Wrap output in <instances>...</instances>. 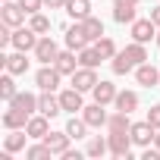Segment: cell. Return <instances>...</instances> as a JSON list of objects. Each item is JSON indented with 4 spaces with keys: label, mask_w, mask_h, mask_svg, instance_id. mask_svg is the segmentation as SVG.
Returning <instances> with one entry per match:
<instances>
[{
    "label": "cell",
    "mask_w": 160,
    "mask_h": 160,
    "mask_svg": "<svg viewBox=\"0 0 160 160\" xmlns=\"http://www.w3.org/2000/svg\"><path fill=\"white\" fill-rule=\"evenodd\" d=\"M88 129H91V126H88V122H85L82 116H72V119L66 122V132H69V135H72L75 141H78V138H85V132H88Z\"/></svg>",
    "instance_id": "83f0119b"
},
{
    "label": "cell",
    "mask_w": 160,
    "mask_h": 160,
    "mask_svg": "<svg viewBox=\"0 0 160 160\" xmlns=\"http://www.w3.org/2000/svg\"><path fill=\"white\" fill-rule=\"evenodd\" d=\"M78 63H82V66H91V69H98V66L104 63V57L98 53V47H82V50H78Z\"/></svg>",
    "instance_id": "d4e9b609"
},
{
    "label": "cell",
    "mask_w": 160,
    "mask_h": 160,
    "mask_svg": "<svg viewBox=\"0 0 160 160\" xmlns=\"http://www.w3.org/2000/svg\"><path fill=\"white\" fill-rule=\"evenodd\" d=\"M151 38H157V25H154V19H135V22H132V41L148 44Z\"/></svg>",
    "instance_id": "9c48e42d"
},
{
    "label": "cell",
    "mask_w": 160,
    "mask_h": 160,
    "mask_svg": "<svg viewBox=\"0 0 160 160\" xmlns=\"http://www.w3.org/2000/svg\"><path fill=\"white\" fill-rule=\"evenodd\" d=\"M63 10L69 13V19L82 22V19L91 16V0H66V7H63Z\"/></svg>",
    "instance_id": "e0dca14e"
},
{
    "label": "cell",
    "mask_w": 160,
    "mask_h": 160,
    "mask_svg": "<svg viewBox=\"0 0 160 160\" xmlns=\"http://www.w3.org/2000/svg\"><path fill=\"white\" fill-rule=\"evenodd\" d=\"M0 63H3V69L13 72V75H25V72H28L25 50H16V53H10V57H0Z\"/></svg>",
    "instance_id": "8fae6325"
},
{
    "label": "cell",
    "mask_w": 160,
    "mask_h": 160,
    "mask_svg": "<svg viewBox=\"0 0 160 160\" xmlns=\"http://www.w3.org/2000/svg\"><path fill=\"white\" fill-rule=\"evenodd\" d=\"M107 141H110V154L113 157H122V160H129V154H132V135L129 132H110L107 135Z\"/></svg>",
    "instance_id": "277c9868"
},
{
    "label": "cell",
    "mask_w": 160,
    "mask_h": 160,
    "mask_svg": "<svg viewBox=\"0 0 160 160\" xmlns=\"http://www.w3.org/2000/svg\"><path fill=\"white\" fill-rule=\"evenodd\" d=\"M141 0H113V7H138Z\"/></svg>",
    "instance_id": "f35d334b"
},
{
    "label": "cell",
    "mask_w": 160,
    "mask_h": 160,
    "mask_svg": "<svg viewBox=\"0 0 160 160\" xmlns=\"http://www.w3.org/2000/svg\"><path fill=\"white\" fill-rule=\"evenodd\" d=\"M154 148L160 151V129H157V135H154Z\"/></svg>",
    "instance_id": "b9f144b4"
},
{
    "label": "cell",
    "mask_w": 160,
    "mask_h": 160,
    "mask_svg": "<svg viewBox=\"0 0 160 160\" xmlns=\"http://www.w3.org/2000/svg\"><path fill=\"white\" fill-rule=\"evenodd\" d=\"M44 141H47V148H50L57 157H63V154L69 151V141H72V135H69L66 129H63V132H47V138H44Z\"/></svg>",
    "instance_id": "9a60e30c"
},
{
    "label": "cell",
    "mask_w": 160,
    "mask_h": 160,
    "mask_svg": "<svg viewBox=\"0 0 160 160\" xmlns=\"http://www.w3.org/2000/svg\"><path fill=\"white\" fill-rule=\"evenodd\" d=\"M113 19H116L119 25H126V22L132 25V22H135V7H113Z\"/></svg>",
    "instance_id": "836d02e7"
},
{
    "label": "cell",
    "mask_w": 160,
    "mask_h": 160,
    "mask_svg": "<svg viewBox=\"0 0 160 160\" xmlns=\"http://www.w3.org/2000/svg\"><path fill=\"white\" fill-rule=\"evenodd\" d=\"M53 66H57V69H60L63 75H72V72H75L78 66H82V63H78V57H75V50H69V47H66V50H60V53H57V60H53Z\"/></svg>",
    "instance_id": "5bb4252c"
},
{
    "label": "cell",
    "mask_w": 160,
    "mask_h": 160,
    "mask_svg": "<svg viewBox=\"0 0 160 160\" xmlns=\"http://www.w3.org/2000/svg\"><path fill=\"white\" fill-rule=\"evenodd\" d=\"M47 119H50V116H44V113H38V116L32 113V116H28V126H25V132H28L32 138L44 141V138H47V132H50V122H47Z\"/></svg>",
    "instance_id": "4fadbf2b"
},
{
    "label": "cell",
    "mask_w": 160,
    "mask_h": 160,
    "mask_svg": "<svg viewBox=\"0 0 160 160\" xmlns=\"http://www.w3.org/2000/svg\"><path fill=\"white\" fill-rule=\"evenodd\" d=\"M148 119H151V122H154V126H157V129H160V104H157V107H151V110H148Z\"/></svg>",
    "instance_id": "8d00e7d4"
},
{
    "label": "cell",
    "mask_w": 160,
    "mask_h": 160,
    "mask_svg": "<svg viewBox=\"0 0 160 160\" xmlns=\"http://www.w3.org/2000/svg\"><path fill=\"white\" fill-rule=\"evenodd\" d=\"M66 47L75 50V53L82 50V47H88V38H85V32H82V25H78V22L66 28Z\"/></svg>",
    "instance_id": "ffe728a7"
},
{
    "label": "cell",
    "mask_w": 160,
    "mask_h": 160,
    "mask_svg": "<svg viewBox=\"0 0 160 160\" xmlns=\"http://www.w3.org/2000/svg\"><path fill=\"white\" fill-rule=\"evenodd\" d=\"M16 94H19V91H16V82H13V72H7L3 78H0V98H3V101L10 104Z\"/></svg>",
    "instance_id": "f1b7e54d"
},
{
    "label": "cell",
    "mask_w": 160,
    "mask_h": 160,
    "mask_svg": "<svg viewBox=\"0 0 160 160\" xmlns=\"http://www.w3.org/2000/svg\"><path fill=\"white\" fill-rule=\"evenodd\" d=\"M28 25H32V28H35L38 35H47L53 22H50V19H47L44 13H32V16H28Z\"/></svg>",
    "instance_id": "1f68e13d"
},
{
    "label": "cell",
    "mask_w": 160,
    "mask_h": 160,
    "mask_svg": "<svg viewBox=\"0 0 160 160\" xmlns=\"http://www.w3.org/2000/svg\"><path fill=\"white\" fill-rule=\"evenodd\" d=\"M69 78H72V88H78V91H94V85L101 82L98 72H94L91 66H78Z\"/></svg>",
    "instance_id": "5b68a950"
},
{
    "label": "cell",
    "mask_w": 160,
    "mask_h": 160,
    "mask_svg": "<svg viewBox=\"0 0 160 160\" xmlns=\"http://www.w3.org/2000/svg\"><path fill=\"white\" fill-rule=\"evenodd\" d=\"M53 157V151L47 148V141H41V144H32V148H25V160H50Z\"/></svg>",
    "instance_id": "4316f807"
},
{
    "label": "cell",
    "mask_w": 160,
    "mask_h": 160,
    "mask_svg": "<svg viewBox=\"0 0 160 160\" xmlns=\"http://www.w3.org/2000/svg\"><path fill=\"white\" fill-rule=\"evenodd\" d=\"M3 126H7V129H25V126H28V116L19 113L16 107H10V110L3 113Z\"/></svg>",
    "instance_id": "cb8c5ba5"
},
{
    "label": "cell",
    "mask_w": 160,
    "mask_h": 160,
    "mask_svg": "<svg viewBox=\"0 0 160 160\" xmlns=\"http://www.w3.org/2000/svg\"><path fill=\"white\" fill-rule=\"evenodd\" d=\"M113 107L122 110V113H132V110H138V94L135 91H119L116 101H113Z\"/></svg>",
    "instance_id": "7402d4cb"
},
{
    "label": "cell",
    "mask_w": 160,
    "mask_h": 160,
    "mask_svg": "<svg viewBox=\"0 0 160 160\" xmlns=\"http://www.w3.org/2000/svg\"><path fill=\"white\" fill-rule=\"evenodd\" d=\"M129 129H132V119H129V113H122V110L110 113V119H107V132H129Z\"/></svg>",
    "instance_id": "603a6c76"
},
{
    "label": "cell",
    "mask_w": 160,
    "mask_h": 160,
    "mask_svg": "<svg viewBox=\"0 0 160 160\" xmlns=\"http://www.w3.org/2000/svg\"><path fill=\"white\" fill-rule=\"evenodd\" d=\"M82 119H85V122H88L91 129H101V126H107L110 113L104 110V104H98V101H94V104H88V107L82 110Z\"/></svg>",
    "instance_id": "ba28073f"
},
{
    "label": "cell",
    "mask_w": 160,
    "mask_h": 160,
    "mask_svg": "<svg viewBox=\"0 0 160 160\" xmlns=\"http://www.w3.org/2000/svg\"><path fill=\"white\" fill-rule=\"evenodd\" d=\"M107 151H110V141H107V138H91V141H88V148H85V154H88V157H104Z\"/></svg>",
    "instance_id": "d6a6232c"
},
{
    "label": "cell",
    "mask_w": 160,
    "mask_h": 160,
    "mask_svg": "<svg viewBox=\"0 0 160 160\" xmlns=\"http://www.w3.org/2000/svg\"><path fill=\"white\" fill-rule=\"evenodd\" d=\"M10 107H16L19 113H25V116H32L35 110H38V98L35 94H28V91H19L13 101H10Z\"/></svg>",
    "instance_id": "d6986e66"
},
{
    "label": "cell",
    "mask_w": 160,
    "mask_h": 160,
    "mask_svg": "<svg viewBox=\"0 0 160 160\" xmlns=\"http://www.w3.org/2000/svg\"><path fill=\"white\" fill-rule=\"evenodd\" d=\"M78 25H82V32H85V38H88V41L104 38V22H101L98 16H88V19H82V22H78Z\"/></svg>",
    "instance_id": "44dd1931"
},
{
    "label": "cell",
    "mask_w": 160,
    "mask_h": 160,
    "mask_svg": "<svg viewBox=\"0 0 160 160\" xmlns=\"http://www.w3.org/2000/svg\"><path fill=\"white\" fill-rule=\"evenodd\" d=\"M129 135H132V141H135V144H141V148H148V144L154 141V135H157V126H154L151 119H144V122H132V129H129Z\"/></svg>",
    "instance_id": "8992f818"
},
{
    "label": "cell",
    "mask_w": 160,
    "mask_h": 160,
    "mask_svg": "<svg viewBox=\"0 0 160 160\" xmlns=\"http://www.w3.org/2000/svg\"><path fill=\"white\" fill-rule=\"evenodd\" d=\"M91 94H94V101H98V104H104V107H107V104H113V101H116V94H119V91H116V85H113V82H104V78H101V82L94 85V91H91Z\"/></svg>",
    "instance_id": "ac0fdd59"
},
{
    "label": "cell",
    "mask_w": 160,
    "mask_h": 160,
    "mask_svg": "<svg viewBox=\"0 0 160 160\" xmlns=\"http://www.w3.org/2000/svg\"><path fill=\"white\" fill-rule=\"evenodd\" d=\"M141 160H160V151L148 144V148H144V154H141Z\"/></svg>",
    "instance_id": "d590c367"
},
{
    "label": "cell",
    "mask_w": 160,
    "mask_h": 160,
    "mask_svg": "<svg viewBox=\"0 0 160 160\" xmlns=\"http://www.w3.org/2000/svg\"><path fill=\"white\" fill-rule=\"evenodd\" d=\"M44 7H50V10H63L66 0H44Z\"/></svg>",
    "instance_id": "74e56055"
},
{
    "label": "cell",
    "mask_w": 160,
    "mask_h": 160,
    "mask_svg": "<svg viewBox=\"0 0 160 160\" xmlns=\"http://www.w3.org/2000/svg\"><path fill=\"white\" fill-rule=\"evenodd\" d=\"M57 53H60L57 41H53L50 35H41V38H38V47H35V60H41V63H53Z\"/></svg>",
    "instance_id": "52a82bcc"
},
{
    "label": "cell",
    "mask_w": 160,
    "mask_h": 160,
    "mask_svg": "<svg viewBox=\"0 0 160 160\" xmlns=\"http://www.w3.org/2000/svg\"><path fill=\"white\" fill-rule=\"evenodd\" d=\"M25 10L19 7V0H7L3 7H0V22L3 25H10V28H19V25H25Z\"/></svg>",
    "instance_id": "6da1fadb"
},
{
    "label": "cell",
    "mask_w": 160,
    "mask_h": 160,
    "mask_svg": "<svg viewBox=\"0 0 160 160\" xmlns=\"http://www.w3.org/2000/svg\"><path fill=\"white\" fill-rule=\"evenodd\" d=\"M151 19H154V25L160 28V7H154V10H151Z\"/></svg>",
    "instance_id": "60d3db41"
},
{
    "label": "cell",
    "mask_w": 160,
    "mask_h": 160,
    "mask_svg": "<svg viewBox=\"0 0 160 160\" xmlns=\"http://www.w3.org/2000/svg\"><path fill=\"white\" fill-rule=\"evenodd\" d=\"M126 53H129V60H132L135 66L148 63V50H144V44H141V41H132V44L126 47Z\"/></svg>",
    "instance_id": "4dcf8cb0"
},
{
    "label": "cell",
    "mask_w": 160,
    "mask_h": 160,
    "mask_svg": "<svg viewBox=\"0 0 160 160\" xmlns=\"http://www.w3.org/2000/svg\"><path fill=\"white\" fill-rule=\"evenodd\" d=\"M3 3H7V0H3Z\"/></svg>",
    "instance_id": "ee69618b"
},
{
    "label": "cell",
    "mask_w": 160,
    "mask_h": 160,
    "mask_svg": "<svg viewBox=\"0 0 160 160\" xmlns=\"http://www.w3.org/2000/svg\"><path fill=\"white\" fill-rule=\"evenodd\" d=\"M135 78H138V85L154 88V85L160 82V69H154L151 63H141V66H135Z\"/></svg>",
    "instance_id": "2e32d148"
},
{
    "label": "cell",
    "mask_w": 160,
    "mask_h": 160,
    "mask_svg": "<svg viewBox=\"0 0 160 160\" xmlns=\"http://www.w3.org/2000/svg\"><path fill=\"white\" fill-rule=\"evenodd\" d=\"M60 78H63V72H60L53 63H44V66L38 69V75H35V82H38L41 91H57V88H60Z\"/></svg>",
    "instance_id": "7a4b0ae2"
},
{
    "label": "cell",
    "mask_w": 160,
    "mask_h": 160,
    "mask_svg": "<svg viewBox=\"0 0 160 160\" xmlns=\"http://www.w3.org/2000/svg\"><path fill=\"white\" fill-rule=\"evenodd\" d=\"M82 94H85V91H78V88H66V91H60V104H63V110H69V113H82V110H85Z\"/></svg>",
    "instance_id": "30bf717a"
},
{
    "label": "cell",
    "mask_w": 160,
    "mask_h": 160,
    "mask_svg": "<svg viewBox=\"0 0 160 160\" xmlns=\"http://www.w3.org/2000/svg\"><path fill=\"white\" fill-rule=\"evenodd\" d=\"M94 47H98V53H101L104 60H113V57L119 53V50H116V44H113V38H107V35H104V38H98V41H94Z\"/></svg>",
    "instance_id": "f546056e"
},
{
    "label": "cell",
    "mask_w": 160,
    "mask_h": 160,
    "mask_svg": "<svg viewBox=\"0 0 160 160\" xmlns=\"http://www.w3.org/2000/svg\"><path fill=\"white\" fill-rule=\"evenodd\" d=\"M38 113H44V116H60L63 113V104H60V98H53V91H41V98H38Z\"/></svg>",
    "instance_id": "7c38bea8"
},
{
    "label": "cell",
    "mask_w": 160,
    "mask_h": 160,
    "mask_svg": "<svg viewBox=\"0 0 160 160\" xmlns=\"http://www.w3.org/2000/svg\"><path fill=\"white\" fill-rule=\"evenodd\" d=\"M154 41H157V47H160V28H157V38H154Z\"/></svg>",
    "instance_id": "7bdbcfd3"
},
{
    "label": "cell",
    "mask_w": 160,
    "mask_h": 160,
    "mask_svg": "<svg viewBox=\"0 0 160 160\" xmlns=\"http://www.w3.org/2000/svg\"><path fill=\"white\" fill-rule=\"evenodd\" d=\"M110 66H113V72H116V75H126V72H132V69H135V63L129 60V53H126V50H119V53L113 57V63H110Z\"/></svg>",
    "instance_id": "484cf974"
},
{
    "label": "cell",
    "mask_w": 160,
    "mask_h": 160,
    "mask_svg": "<svg viewBox=\"0 0 160 160\" xmlns=\"http://www.w3.org/2000/svg\"><path fill=\"white\" fill-rule=\"evenodd\" d=\"M38 38H41V35H38L32 25H19V28H13V47H16V50H25V53L35 50V47H38Z\"/></svg>",
    "instance_id": "3957f363"
},
{
    "label": "cell",
    "mask_w": 160,
    "mask_h": 160,
    "mask_svg": "<svg viewBox=\"0 0 160 160\" xmlns=\"http://www.w3.org/2000/svg\"><path fill=\"white\" fill-rule=\"evenodd\" d=\"M63 160H82V154H78V151H66Z\"/></svg>",
    "instance_id": "ab89813d"
},
{
    "label": "cell",
    "mask_w": 160,
    "mask_h": 160,
    "mask_svg": "<svg viewBox=\"0 0 160 160\" xmlns=\"http://www.w3.org/2000/svg\"><path fill=\"white\" fill-rule=\"evenodd\" d=\"M19 7L32 16V13H41V10H44V0H19Z\"/></svg>",
    "instance_id": "e575fe53"
}]
</instances>
